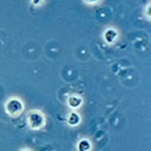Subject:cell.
<instances>
[{"mask_svg": "<svg viewBox=\"0 0 151 151\" xmlns=\"http://www.w3.org/2000/svg\"><path fill=\"white\" fill-rule=\"evenodd\" d=\"M45 113L38 109H34L27 113V122L31 129H40L45 125Z\"/></svg>", "mask_w": 151, "mask_h": 151, "instance_id": "1", "label": "cell"}, {"mask_svg": "<svg viewBox=\"0 0 151 151\" xmlns=\"http://www.w3.org/2000/svg\"><path fill=\"white\" fill-rule=\"evenodd\" d=\"M5 111L12 117H17L24 111V104L18 99H9L5 104Z\"/></svg>", "mask_w": 151, "mask_h": 151, "instance_id": "2", "label": "cell"}, {"mask_svg": "<svg viewBox=\"0 0 151 151\" xmlns=\"http://www.w3.org/2000/svg\"><path fill=\"white\" fill-rule=\"evenodd\" d=\"M81 103H82V99L77 95H72V96H69V99H68V104L72 108H78V107L81 106Z\"/></svg>", "mask_w": 151, "mask_h": 151, "instance_id": "3", "label": "cell"}, {"mask_svg": "<svg viewBox=\"0 0 151 151\" xmlns=\"http://www.w3.org/2000/svg\"><path fill=\"white\" fill-rule=\"evenodd\" d=\"M80 116L77 115V113H74V112H72L70 115H69V117H68V124L69 125H77L78 122H80Z\"/></svg>", "mask_w": 151, "mask_h": 151, "instance_id": "4", "label": "cell"}, {"mask_svg": "<svg viewBox=\"0 0 151 151\" xmlns=\"http://www.w3.org/2000/svg\"><path fill=\"white\" fill-rule=\"evenodd\" d=\"M90 149H91V146L87 139H83L78 143V151H90Z\"/></svg>", "mask_w": 151, "mask_h": 151, "instance_id": "5", "label": "cell"}, {"mask_svg": "<svg viewBox=\"0 0 151 151\" xmlns=\"http://www.w3.org/2000/svg\"><path fill=\"white\" fill-rule=\"evenodd\" d=\"M116 35H117V34H116V31H115V30H112V29H109V30H107V31H106L104 38H106L107 42L111 43V42H113V39L116 38Z\"/></svg>", "mask_w": 151, "mask_h": 151, "instance_id": "6", "label": "cell"}, {"mask_svg": "<svg viewBox=\"0 0 151 151\" xmlns=\"http://www.w3.org/2000/svg\"><path fill=\"white\" fill-rule=\"evenodd\" d=\"M31 1H33V4L38 5V4H42V3H43V0H31Z\"/></svg>", "mask_w": 151, "mask_h": 151, "instance_id": "7", "label": "cell"}, {"mask_svg": "<svg viewBox=\"0 0 151 151\" xmlns=\"http://www.w3.org/2000/svg\"><path fill=\"white\" fill-rule=\"evenodd\" d=\"M86 1H87V3H96L98 0H86Z\"/></svg>", "mask_w": 151, "mask_h": 151, "instance_id": "8", "label": "cell"}, {"mask_svg": "<svg viewBox=\"0 0 151 151\" xmlns=\"http://www.w3.org/2000/svg\"><path fill=\"white\" fill-rule=\"evenodd\" d=\"M22 151H29V150H22Z\"/></svg>", "mask_w": 151, "mask_h": 151, "instance_id": "9", "label": "cell"}]
</instances>
